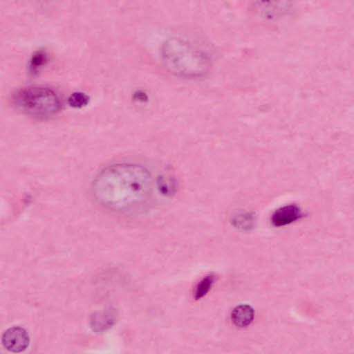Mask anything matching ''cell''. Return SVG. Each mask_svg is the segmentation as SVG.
I'll return each mask as SVG.
<instances>
[{
	"label": "cell",
	"instance_id": "6da1fadb",
	"mask_svg": "<svg viewBox=\"0 0 354 354\" xmlns=\"http://www.w3.org/2000/svg\"><path fill=\"white\" fill-rule=\"evenodd\" d=\"M92 190L95 199L103 206L123 213L145 211L154 200L151 173L133 163L106 167L94 178Z\"/></svg>",
	"mask_w": 354,
	"mask_h": 354
},
{
	"label": "cell",
	"instance_id": "7a4b0ae2",
	"mask_svg": "<svg viewBox=\"0 0 354 354\" xmlns=\"http://www.w3.org/2000/svg\"><path fill=\"white\" fill-rule=\"evenodd\" d=\"M161 59L170 73L184 78L202 77L211 66L210 57L205 50L178 37L170 38L162 44Z\"/></svg>",
	"mask_w": 354,
	"mask_h": 354
},
{
	"label": "cell",
	"instance_id": "3957f363",
	"mask_svg": "<svg viewBox=\"0 0 354 354\" xmlns=\"http://www.w3.org/2000/svg\"><path fill=\"white\" fill-rule=\"evenodd\" d=\"M13 104L24 111L37 115H50L61 109L58 95L46 87H28L15 92L12 97Z\"/></svg>",
	"mask_w": 354,
	"mask_h": 354
},
{
	"label": "cell",
	"instance_id": "277c9868",
	"mask_svg": "<svg viewBox=\"0 0 354 354\" xmlns=\"http://www.w3.org/2000/svg\"><path fill=\"white\" fill-rule=\"evenodd\" d=\"M254 11L268 19L284 16L291 8V0H252Z\"/></svg>",
	"mask_w": 354,
	"mask_h": 354
},
{
	"label": "cell",
	"instance_id": "5b68a950",
	"mask_svg": "<svg viewBox=\"0 0 354 354\" xmlns=\"http://www.w3.org/2000/svg\"><path fill=\"white\" fill-rule=\"evenodd\" d=\"M1 342L5 348L13 353H20L26 350L29 344L27 331L18 326L7 329L3 334Z\"/></svg>",
	"mask_w": 354,
	"mask_h": 354
},
{
	"label": "cell",
	"instance_id": "8992f818",
	"mask_svg": "<svg viewBox=\"0 0 354 354\" xmlns=\"http://www.w3.org/2000/svg\"><path fill=\"white\" fill-rule=\"evenodd\" d=\"M304 216L300 207L296 204H288L277 209L271 216L273 226L279 227L291 224Z\"/></svg>",
	"mask_w": 354,
	"mask_h": 354
},
{
	"label": "cell",
	"instance_id": "52a82bcc",
	"mask_svg": "<svg viewBox=\"0 0 354 354\" xmlns=\"http://www.w3.org/2000/svg\"><path fill=\"white\" fill-rule=\"evenodd\" d=\"M230 317L234 326L245 328L252 323L254 319V310L248 304H240L232 310Z\"/></svg>",
	"mask_w": 354,
	"mask_h": 354
},
{
	"label": "cell",
	"instance_id": "ba28073f",
	"mask_svg": "<svg viewBox=\"0 0 354 354\" xmlns=\"http://www.w3.org/2000/svg\"><path fill=\"white\" fill-rule=\"evenodd\" d=\"M115 321V313L111 310L105 311L102 313H97L93 317L91 320L92 326L96 330H103L111 326Z\"/></svg>",
	"mask_w": 354,
	"mask_h": 354
},
{
	"label": "cell",
	"instance_id": "9c48e42d",
	"mask_svg": "<svg viewBox=\"0 0 354 354\" xmlns=\"http://www.w3.org/2000/svg\"><path fill=\"white\" fill-rule=\"evenodd\" d=\"M216 277L214 274H208L203 277L196 284L194 290V297L198 300L204 297L211 290L215 282Z\"/></svg>",
	"mask_w": 354,
	"mask_h": 354
},
{
	"label": "cell",
	"instance_id": "30bf717a",
	"mask_svg": "<svg viewBox=\"0 0 354 354\" xmlns=\"http://www.w3.org/2000/svg\"><path fill=\"white\" fill-rule=\"evenodd\" d=\"M89 102V97L81 92H75L68 98V104L73 108H82Z\"/></svg>",
	"mask_w": 354,
	"mask_h": 354
},
{
	"label": "cell",
	"instance_id": "8fae6325",
	"mask_svg": "<svg viewBox=\"0 0 354 354\" xmlns=\"http://www.w3.org/2000/svg\"><path fill=\"white\" fill-rule=\"evenodd\" d=\"M158 188L162 194L171 195L175 190L174 182L170 178L160 176L158 180Z\"/></svg>",
	"mask_w": 354,
	"mask_h": 354
},
{
	"label": "cell",
	"instance_id": "7c38bea8",
	"mask_svg": "<svg viewBox=\"0 0 354 354\" xmlns=\"http://www.w3.org/2000/svg\"><path fill=\"white\" fill-rule=\"evenodd\" d=\"M134 97L138 100L139 101L144 102L147 100V96L145 93L138 91L135 93Z\"/></svg>",
	"mask_w": 354,
	"mask_h": 354
}]
</instances>
